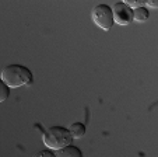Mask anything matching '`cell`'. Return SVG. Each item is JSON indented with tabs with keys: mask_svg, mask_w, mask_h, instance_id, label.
<instances>
[{
	"mask_svg": "<svg viewBox=\"0 0 158 157\" xmlns=\"http://www.w3.org/2000/svg\"><path fill=\"white\" fill-rule=\"evenodd\" d=\"M34 157H56L55 156V151L51 150V149H45V150H41L35 154Z\"/></svg>",
	"mask_w": 158,
	"mask_h": 157,
	"instance_id": "30bf717a",
	"label": "cell"
},
{
	"mask_svg": "<svg viewBox=\"0 0 158 157\" xmlns=\"http://www.w3.org/2000/svg\"><path fill=\"white\" fill-rule=\"evenodd\" d=\"M10 90L11 89H10V87L2 80V77H0V102H3V101H6L7 98H9Z\"/></svg>",
	"mask_w": 158,
	"mask_h": 157,
	"instance_id": "ba28073f",
	"label": "cell"
},
{
	"mask_svg": "<svg viewBox=\"0 0 158 157\" xmlns=\"http://www.w3.org/2000/svg\"><path fill=\"white\" fill-rule=\"evenodd\" d=\"M91 17H93L94 24H97L99 28L105 31H109L114 25V14H112V7L109 4H97L91 11Z\"/></svg>",
	"mask_w": 158,
	"mask_h": 157,
	"instance_id": "3957f363",
	"label": "cell"
},
{
	"mask_svg": "<svg viewBox=\"0 0 158 157\" xmlns=\"http://www.w3.org/2000/svg\"><path fill=\"white\" fill-rule=\"evenodd\" d=\"M114 21L119 25H129L133 23V9L127 6L125 2H116L112 7Z\"/></svg>",
	"mask_w": 158,
	"mask_h": 157,
	"instance_id": "277c9868",
	"label": "cell"
},
{
	"mask_svg": "<svg viewBox=\"0 0 158 157\" xmlns=\"http://www.w3.org/2000/svg\"><path fill=\"white\" fill-rule=\"evenodd\" d=\"M70 133H72L73 139H81V137L85 135V125L83 122H73L69 128Z\"/></svg>",
	"mask_w": 158,
	"mask_h": 157,
	"instance_id": "8992f818",
	"label": "cell"
},
{
	"mask_svg": "<svg viewBox=\"0 0 158 157\" xmlns=\"http://www.w3.org/2000/svg\"><path fill=\"white\" fill-rule=\"evenodd\" d=\"M2 80L10 89H17V87L31 84L34 80V76L32 72L27 66L20 65V63H11L2 70Z\"/></svg>",
	"mask_w": 158,
	"mask_h": 157,
	"instance_id": "6da1fadb",
	"label": "cell"
},
{
	"mask_svg": "<svg viewBox=\"0 0 158 157\" xmlns=\"http://www.w3.org/2000/svg\"><path fill=\"white\" fill-rule=\"evenodd\" d=\"M148 18H150V11L146 6L137 7V9L133 10V21H140V23H143V21H147Z\"/></svg>",
	"mask_w": 158,
	"mask_h": 157,
	"instance_id": "52a82bcc",
	"label": "cell"
},
{
	"mask_svg": "<svg viewBox=\"0 0 158 157\" xmlns=\"http://www.w3.org/2000/svg\"><path fill=\"white\" fill-rule=\"evenodd\" d=\"M126 4H127L130 9H137V7H143V6H146V2L144 0H126L125 2Z\"/></svg>",
	"mask_w": 158,
	"mask_h": 157,
	"instance_id": "9c48e42d",
	"label": "cell"
},
{
	"mask_svg": "<svg viewBox=\"0 0 158 157\" xmlns=\"http://www.w3.org/2000/svg\"><path fill=\"white\" fill-rule=\"evenodd\" d=\"M55 156L56 157H83V151L80 150V147H77V146H74L72 143V145H67L64 147L56 150Z\"/></svg>",
	"mask_w": 158,
	"mask_h": 157,
	"instance_id": "5b68a950",
	"label": "cell"
},
{
	"mask_svg": "<svg viewBox=\"0 0 158 157\" xmlns=\"http://www.w3.org/2000/svg\"><path fill=\"white\" fill-rule=\"evenodd\" d=\"M146 4L150 7H158V2H155V0H148V2H146Z\"/></svg>",
	"mask_w": 158,
	"mask_h": 157,
	"instance_id": "8fae6325",
	"label": "cell"
},
{
	"mask_svg": "<svg viewBox=\"0 0 158 157\" xmlns=\"http://www.w3.org/2000/svg\"><path fill=\"white\" fill-rule=\"evenodd\" d=\"M42 140H44L45 146L49 147L51 150H59L67 145H72L73 136L70 133L69 128L55 125V126H51L45 130L42 135Z\"/></svg>",
	"mask_w": 158,
	"mask_h": 157,
	"instance_id": "7a4b0ae2",
	"label": "cell"
}]
</instances>
